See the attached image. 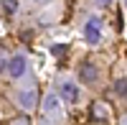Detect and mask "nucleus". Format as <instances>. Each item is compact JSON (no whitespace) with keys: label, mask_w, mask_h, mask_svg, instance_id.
<instances>
[{"label":"nucleus","mask_w":127,"mask_h":125,"mask_svg":"<svg viewBox=\"0 0 127 125\" xmlns=\"http://www.w3.org/2000/svg\"><path fill=\"white\" fill-rule=\"evenodd\" d=\"M92 110H94V118H102V120L107 118V105H104V102H97Z\"/></svg>","instance_id":"8"},{"label":"nucleus","mask_w":127,"mask_h":125,"mask_svg":"<svg viewBox=\"0 0 127 125\" xmlns=\"http://www.w3.org/2000/svg\"><path fill=\"white\" fill-rule=\"evenodd\" d=\"M84 38H87V44H99V38H102V20L97 15H92L87 20V26H84Z\"/></svg>","instance_id":"1"},{"label":"nucleus","mask_w":127,"mask_h":125,"mask_svg":"<svg viewBox=\"0 0 127 125\" xmlns=\"http://www.w3.org/2000/svg\"><path fill=\"white\" fill-rule=\"evenodd\" d=\"M59 95H61V100H66L69 105H76L79 102V89H76V84H71V82H64L59 87Z\"/></svg>","instance_id":"3"},{"label":"nucleus","mask_w":127,"mask_h":125,"mask_svg":"<svg viewBox=\"0 0 127 125\" xmlns=\"http://www.w3.org/2000/svg\"><path fill=\"white\" fill-rule=\"evenodd\" d=\"M125 87H127V79H125V77H120L117 82H114V92H117L120 97H125V92H127Z\"/></svg>","instance_id":"9"},{"label":"nucleus","mask_w":127,"mask_h":125,"mask_svg":"<svg viewBox=\"0 0 127 125\" xmlns=\"http://www.w3.org/2000/svg\"><path fill=\"white\" fill-rule=\"evenodd\" d=\"M51 54H54V56H64V54H66V46H64V44H54V46H51Z\"/></svg>","instance_id":"10"},{"label":"nucleus","mask_w":127,"mask_h":125,"mask_svg":"<svg viewBox=\"0 0 127 125\" xmlns=\"http://www.w3.org/2000/svg\"><path fill=\"white\" fill-rule=\"evenodd\" d=\"M13 125H28V118H18V120H15Z\"/></svg>","instance_id":"11"},{"label":"nucleus","mask_w":127,"mask_h":125,"mask_svg":"<svg viewBox=\"0 0 127 125\" xmlns=\"http://www.w3.org/2000/svg\"><path fill=\"white\" fill-rule=\"evenodd\" d=\"M5 69H8V74L13 77V79L23 77V74H26V56H23V54H15L13 59L8 61V66H5Z\"/></svg>","instance_id":"2"},{"label":"nucleus","mask_w":127,"mask_h":125,"mask_svg":"<svg viewBox=\"0 0 127 125\" xmlns=\"http://www.w3.org/2000/svg\"><path fill=\"white\" fill-rule=\"evenodd\" d=\"M99 77V69L92 64V61H84V64L79 66V79L81 82H87V84H92V82H97Z\"/></svg>","instance_id":"4"},{"label":"nucleus","mask_w":127,"mask_h":125,"mask_svg":"<svg viewBox=\"0 0 127 125\" xmlns=\"http://www.w3.org/2000/svg\"><path fill=\"white\" fill-rule=\"evenodd\" d=\"M43 112L48 118H59L61 112H59V100H56V95H48L46 100H43Z\"/></svg>","instance_id":"6"},{"label":"nucleus","mask_w":127,"mask_h":125,"mask_svg":"<svg viewBox=\"0 0 127 125\" xmlns=\"http://www.w3.org/2000/svg\"><path fill=\"white\" fill-rule=\"evenodd\" d=\"M99 3H109V0H99Z\"/></svg>","instance_id":"12"},{"label":"nucleus","mask_w":127,"mask_h":125,"mask_svg":"<svg viewBox=\"0 0 127 125\" xmlns=\"http://www.w3.org/2000/svg\"><path fill=\"white\" fill-rule=\"evenodd\" d=\"M0 8H3L5 15H15V10H18V0H0Z\"/></svg>","instance_id":"7"},{"label":"nucleus","mask_w":127,"mask_h":125,"mask_svg":"<svg viewBox=\"0 0 127 125\" xmlns=\"http://www.w3.org/2000/svg\"><path fill=\"white\" fill-rule=\"evenodd\" d=\"M36 100H38V92L33 89V87H28V89H20L18 92V102H20V105H23V107H36Z\"/></svg>","instance_id":"5"}]
</instances>
